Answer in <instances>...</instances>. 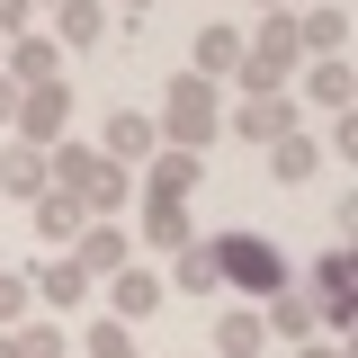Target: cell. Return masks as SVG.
I'll return each mask as SVG.
<instances>
[{
    "label": "cell",
    "mask_w": 358,
    "mask_h": 358,
    "mask_svg": "<svg viewBox=\"0 0 358 358\" xmlns=\"http://www.w3.org/2000/svg\"><path fill=\"white\" fill-rule=\"evenodd\" d=\"M143 313H162V278H152L143 260H126V268H117V287H108V322H126V331H134Z\"/></svg>",
    "instance_id": "12"
},
{
    "label": "cell",
    "mask_w": 358,
    "mask_h": 358,
    "mask_svg": "<svg viewBox=\"0 0 358 358\" xmlns=\"http://www.w3.org/2000/svg\"><path fill=\"white\" fill-rule=\"evenodd\" d=\"M171 287L179 296H215V242H188V251L171 260Z\"/></svg>",
    "instance_id": "22"
},
{
    "label": "cell",
    "mask_w": 358,
    "mask_h": 358,
    "mask_svg": "<svg viewBox=\"0 0 358 358\" xmlns=\"http://www.w3.org/2000/svg\"><path fill=\"white\" fill-rule=\"evenodd\" d=\"M143 242L179 260V251L197 242V224H188V197H143Z\"/></svg>",
    "instance_id": "15"
},
{
    "label": "cell",
    "mask_w": 358,
    "mask_h": 358,
    "mask_svg": "<svg viewBox=\"0 0 358 358\" xmlns=\"http://www.w3.org/2000/svg\"><path fill=\"white\" fill-rule=\"evenodd\" d=\"M9 36H27V0H0V45Z\"/></svg>",
    "instance_id": "27"
},
{
    "label": "cell",
    "mask_w": 358,
    "mask_h": 358,
    "mask_svg": "<svg viewBox=\"0 0 358 358\" xmlns=\"http://www.w3.org/2000/svg\"><path fill=\"white\" fill-rule=\"evenodd\" d=\"M296 358H350V341H305Z\"/></svg>",
    "instance_id": "28"
},
{
    "label": "cell",
    "mask_w": 358,
    "mask_h": 358,
    "mask_svg": "<svg viewBox=\"0 0 358 358\" xmlns=\"http://www.w3.org/2000/svg\"><path fill=\"white\" fill-rule=\"evenodd\" d=\"M27 9H54V0H27Z\"/></svg>",
    "instance_id": "32"
},
{
    "label": "cell",
    "mask_w": 358,
    "mask_h": 358,
    "mask_svg": "<svg viewBox=\"0 0 358 358\" xmlns=\"http://www.w3.org/2000/svg\"><path fill=\"white\" fill-rule=\"evenodd\" d=\"M72 341L54 331V322H18V331H0V358H63Z\"/></svg>",
    "instance_id": "23"
},
{
    "label": "cell",
    "mask_w": 358,
    "mask_h": 358,
    "mask_svg": "<svg viewBox=\"0 0 358 358\" xmlns=\"http://www.w3.org/2000/svg\"><path fill=\"white\" fill-rule=\"evenodd\" d=\"M152 134H162V143H179V152H206V143L224 134V99H215V81L179 72V81L162 90V117H152Z\"/></svg>",
    "instance_id": "2"
},
{
    "label": "cell",
    "mask_w": 358,
    "mask_h": 358,
    "mask_svg": "<svg viewBox=\"0 0 358 358\" xmlns=\"http://www.w3.org/2000/svg\"><path fill=\"white\" fill-rule=\"evenodd\" d=\"M27 305H36L27 268H9V260H0V331H18V322H27Z\"/></svg>",
    "instance_id": "24"
},
{
    "label": "cell",
    "mask_w": 358,
    "mask_h": 358,
    "mask_svg": "<svg viewBox=\"0 0 358 358\" xmlns=\"http://www.w3.org/2000/svg\"><path fill=\"white\" fill-rule=\"evenodd\" d=\"M45 188H54V171H45V152L9 134V143H0V197H18V206H36Z\"/></svg>",
    "instance_id": "9"
},
{
    "label": "cell",
    "mask_w": 358,
    "mask_h": 358,
    "mask_svg": "<svg viewBox=\"0 0 358 358\" xmlns=\"http://www.w3.org/2000/svg\"><path fill=\"white\" fill-rule=\"evenodd\" d=\"M126 9H134V18H143V9H152V0H126Z\"/></svg>",
    "instance_id": "31"
},
{
    "label": "cell",
    "mask_w": 358,
    "mask_h": 358,
    "mask_svg": "<svg viewBox=\"0 0 358 358\" xmlns=\"http://www.w3.org/2000/svg\"><path fill=\"white\" fill-rule=\"evenodd\" d=\"M224 134H242V143H278V134H296V99H287V90H268V99H242V108L224 117Z\"/></svg>",
    "instance_id": "7"
},
{
    "label": "cell",
    "mask_w": 358,
    "mask_h": 358,
    "mask_svg": "<svg viewBox=\"0 0 358 358\" xmlns=\"http://www.w3.org/2000/svg\"><path fill=\"white\" fill-rule=\"evenodd\" d=\"M305 63V45H296V9H268L260 36H242V99H268V90H287V72Z\"/></svg>",
    "instance_id": "3"
},
{
    "label": "cell",
    "mask_w": 358,
    "mask_h": 358,
    "mask_svg": "<svg viewBox=\"0 0 358 358\" xmlns=\"http://www.w3.org/2000/svg\"><path fill=\"white\" fill-rule=\"evenodd\" d=\"M81 350H90V358H143V350H134V331H126V322H108V313L90 322V341H81Z\"/></svg>",
    "instance_id": "26"
},
{
    "label": "cell",
    "mask_w": 358,
    "mask_h": 358,
    "mask_svg": "<svg viewBox=\"0 0 358 358\" xmlns=\"http://www.w3.org/2000/svg\"><path fill=\"white\" fill-rule=\"evenodd\" d=\"M296 278V260L268 242V233H215V287H242V296H278Z\"/></svg>",
    "instance_id": "4"
},
{
    "label": "cell",
    "mask_w": 358,
    "mask_h": 358,
    "mask_svg": "<svg viewBox=\"0 0 358 358\" xmlns=\"http://www.w3.org/2000/svg\"><path fill=\"white\" fill-rule=\"evenodd\" d=\"M296 45H305L313 63H341V45H350V9H341V0L305 9V18H296Z\"/></svg>",
    "instance_id": "14"
},
{
    "label": "cell",
    "mask_w": 358,
    "mask_h": 358,
    "mask_svg": "<svg viewBox=\"0 0 358 358\" xmlns=\"http://www.w3.org/2000/svg\"><path fill=\"white\" fill-rule=\"evenodd\" d=\"M45 171H54V188H63V197H72L90 224H117V206L134 197V171H117L99 143H72V134L45 152Z\"/></svg>",
    "instance_id": "1"
},
{
    "label": "cell",
    "mask_w": 358,
    "mask_h": 358,
    "mask_svg": "<svg viewBox=\"0 0 358 358\" xmlns=\"http://www.w3.org/2000/svg\"><path fill=\"white\" fill-rule=\"evenodd\" d=\"M27 287H36L45 305H63V313H72V305L90 296V278L72 268V251H54V260H36V268H27Z\"/></svg>",
    "instance_id": "18"
},
{
    "label": "cell",
    "mask_w": 358,
    "mask_h": 358,
    "mask_svg": "<svg viewBox=\"0 0 358 358\" xmlns=\"http://www.w3.org/2000/svg\"><path fill=\"white\" fill-rule=\"evenodd\" d=\"M305 99H322V108H350V63H313V72H305Z\"/></svg>",
    "instance_id": "25"
},
{
    "label": "cell",
    "mask_w": 358,
    "mask_h": 358,
    "mask_svg": "<svg viewBox=\"0 0 358 358\" xmlns=\"http://www.w3.org/2000/svg\"><path fill=\"white\" fill-rule=\"evenodd\" d=\"M18 143H36V152H54L63 143V126H72V81H36V90H18Z\"/></svg>",
    "instance_id": "5"
},
{
    "label": "cell",
    "mask_w": 358,
    "mask_h": 358,
    "mask_svg": "<svg viewBox=\"0 0 358 358\" xmlns=\"http://www.w3.org/2000/svg\"><path fill=\"white\" fill-rule=\"evenodd\" d=\"M81 224H90V215L63 197V188H45V197H36V233L54 242V251H72V242H81Z\"/></svg>",
    "instance_id": "21"
},
{
    "label": "cell",
    "mask_w": 358,
    "mask_h": 358,
    "mask_svg": "<svg viewBox=\"0 0 358 358\" xmlns=\"http://www.w3.org/2000/svg\"><path fill=\"white\" fill-rule=\"evenodd\" d=\"M99 36H108V0H54V45L63 54H81Z\"/></svg>",
    "instance_id": "16"
},
{
    "label": "cell",
    "mask_w": 358,
    "mask_h": 358,
    "mask_svg": "<svg viewBox=\"0 0 358 358\" xmlns=\"http://www.w3.org/2000/svg\"><path fill=\"white\" fill-rule=\"evenodd\" d=\"M9 117H18V81L0 72V126H9Z\"/></svg>",
    "instance_id": "29"
},
{
    "label": "cell",
    "mask_w": 358,
    "mask_h": 358,
    "mask_svg": "<svg viewBox=\"0 0 358 358\" xmlns=\"http://www.w3.org/2000/svg\"><path fill=\"white\" fill-rule=\"evenodd\" d=\"M188 54H197V63H188L197 81H233V72H242V36H233V27H197Z\"/></svg>",
    "instance_id": "17"
},
{
    "label": "cell",
    "mask_w": 358,
    "mask_h": 358,
    "mask_svg": "<svg viewBox=\"0 0 358 358\" xmlns=\"http://www.w3.org/2000/svg\"><path fill=\"white\" fill-rule=\"evenodd\" d=\"M251 9H287V0H251Z\"/></svg>",
    "instance_id": "30"
},
{
    "label": "cell",
    "mask_w": 358,
    "mask_h": 358,
    "mask_svg": "<svg viewBox=\"0 0 358 358\" xmlns=\"http://www.w3.org/2000/svg\"><path fill=\"white\" fill-rule=\"evenodd\" d=\"M206 350H215V358H260V350H268L260 313H242V305H233V313H215V341H206Z\"/></svg>",
    "instance_id": "20"
},
{
    "label": "cell",
    "mask_w": 358,
    "mask_h": 358,
    "mask_svg": "<svg viewBox=\"0 0 358 358\" xmlns=\"http://www.w3.org/2000/svg\"><path fill=\"white\" fill-rule=\"evenodd\" d=\"M0 72H9L18 90L63 81V45H54V36H9V45H0Z\"/></svg>",
    "instance_id": "10"
},
{
    "label": "cell",
    "mask_w": 358,
    "mask_h": 358,
    "mask_svg": "<svg viewBox=\"0 0 358 358\" xmlns=\"http://www.w3.org/2000/svg\"><path fill=\"white\" fill-rule=\"evenodd\" d=\"M99 152H108L117 171H134V162H152V152H162V134H152V117H143V108H117V117H108V134H99Z\"/></svg>",
    "instance_id": "11"
},
{
    "label": "cell",
    "mask_w": 358,
    "mask_h": 358,
    "mask_svg": "<svg viewBox=\"0 0 358 358\" xmlns=\"http://www.w3.org/2000/svg\"><path fill=\"white\" fill-rule=\"evenodd\" d=\"M197 179H206V152L162 143V152H152V171H143V197H197Z\"/></svg>",
    "instance_id": "13"
},
{
    "label": "cell",
    "mask_w": 358,
    "mask_h": 358,
    "mask_svg": "<svg viewBox=\"0 0 358 358\" xmlns=\"http://www.w3.org/2000/svg\"><path fill=\"white\" fill-rule=\"evenodd\" d=\"M126 260H134L126 224H81V242H72V268H81V278H117Z\"/></svg>",
    "instance_id": "8"
},
{
    "label": "cell",
    "mask_w": 358,
    "mask_h": 358,
    "mask_svg": "<svg viewBox=\"0 0 358 358\" xmlns=\"http://www.w3.org/2000/svg\"><path fill=\"white\" fill-rule=\"evenodd\" d=\"M268 171L287 179V188H305V179L322 171V143H313L305 126H296V134H278V143H268Z\"/></svg>",
    "instance_id": "19"
},
{
    "label": "cell",
    "mask_w": 358,
    "mask_h": 358,
    "mask_svg": "<svg viewBox=\"0 0 358 358\" xmlns=\"http://www.w3.org/2000/svg\"><path fill=\"white\" fill-rule=\"evenodd\" d=\"M260 331H268V341H296V350H305L313 331H322V305H313V296H305V278H287V287L268 296V313H260Z\"/></svg>",
    "instance_id": "6"
}]
</instances>
